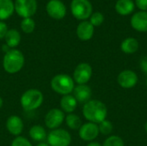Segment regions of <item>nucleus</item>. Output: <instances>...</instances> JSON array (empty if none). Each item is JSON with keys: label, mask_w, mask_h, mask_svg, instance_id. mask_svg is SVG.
Wrapping results in <instances>:
<instances>
[{"label": "nucleus", "mask_w": 147, "mask_h": 146, "mask_svg": "<svg viewBox=\"0 0 147 146\" xmlns=\"http://www.w3.org/2000/svg\"><path fill=\"white\" fill-rule=\"evenodd\" d=\"M145 129H146V132L147 133V121L146 123V125H145Z\"/></svg>", "instance_id": "nucleus-36"}, {"label": "nucleus", "mask_w": 147, "mask_h": 146, "mask_svg": "<svg viewBox=\"0 0 147 146\" xmlns=\"http://www.w3.org/2000/svg\"><path fill=\"white\" fill-rule=\"evenodd\" d=\"M140 44L137 39L134 37H128L125 39L121 44V50L126 54H133L139 49Z\"/></svg>", "instance_id": "nucleus-21"}, {"label": "nucleus", "mask_w": 147, "mask_h": 146, "mask_svg": "<svg viewBox=\"0 0 147 146\" xmlns=\"http://www.w3.org/2000/svg\"><path fill=\"white\" fill-rule=\"evenodd\" d=\"M47 13L55 20H61L66 15V7L61 0H50L46 5Z\"/></svg>", "instance_id": "nucleus-10"}, {"label": "nucleus", "mask_w": 147, "mask_h": 146, "mask_svg": "<svg viewBox=\"0 0 147 146\" xmlns=\"http://www.w3.org/2000/svg\"><path fill=\"white\" fill-rule=\"evenodd\" d=\"M10 49H11V48H9V46H8L6 44L3 45V51L4 52V53H6V52H7L8 51H9Z\"/></svg>", "instance_id": "nucleus-33"}, {"label": "nucleus", "mask_w": 147, "mask_h": 146, "mask_svg": "<svg viewBox=\"0 0 147 146\" xmlns=\"http://www.w3.org/2000/svg\"><path fill=\"white\" fill-rule=\"evenodd\" d=\"M65 121L66 126L71 130H79V128L83 125L80 117L78 115L73 114V113L68 114L65 116Z\"/></svg>", "instance_id": "nucleus-23"}, {"label": "nucleus", "mask_w": 147, "mask_h": 146, "mask_svg": "<svg viewBox=\"0 0 147 146\" xmlns=\"http://www.w3.org/2000/svg\"><path fill=\"white\" fill-rule=\"evenodd\" d=\"M95 27L90 22V21H82L77 27L76 34L78 38L82 41L90 40L94 35Z\"/></svg>", "instance_id": "nucleus-14"}, {"label": "nucleus", "mask_w": 147, "mask_h": 146, "mask_svg": "<svg viewBox=\"0 0 147 146\" xmlns=\"http://www.w3.org/2000/svg\"><path fill=\"white\" fill-rule=\"evenodd\" d=\"M15 11L22 18L32 17L37 10L36 0H16L14 3Z\"/></svg>", "instance_id": "nucleus-7"}, {"label": "nucleus", "mask_w": 147, "mask_h": 146, "mask_svg": "<svg viewBox=\"0 0 147 146\" xmlns=\"http://www.w3.org/2000/svg\"><path fill=\"white\" fill-rule=\"evenodd\" d=\"M15 11L13 0H0V21L9 18Z\"/></svg>", "instance_id": "nucleus-19"}, {"label": "nucleus", "mask_w": 147, "mask_h": 146, "mask_svg": "<svg viewBox=\"0 0 147 146\" xmlns=\"http://www.w3.org/2000/svg\"><path fill=\"white\" fill-rule=\"evenodd\" d=\"M21 34L19 33V31L17 29L15 28H11L9 29L4 40H5V44L11 49L16 48L21 42Z\"/></svg>", "instance_id": "nucleus-20"}, {"label": "nucleus", "mask_w": 147, "mask_h": 146, "mask_svg": "<svg viewBox=\"0 0 147 146\" xmlns=\"http://www.w3.org/2000/svg\"><path fill=\"white\" fill-rule=\"evenodd\" d=\"M72 94L78 102L84 104L90 100L92 90L90 87L87 84H78L77 86H75Z\"/></svg>", "instance_id": "nucleus-16"}, {"label": "nucleus", "mask_w": 147, "mask_h": 146, "mask_svg": "<svg viewBox=\"0 0 147 146\" xmlns=\"http://www.w3.org/2000/svg\"><path fill=\"white\" fill-rule=\"evenodd\" d=\"M72 15L80 21H86L93 13V7L89 0H72L71 3Z\"/></svg>", "instance_id": "nucleus-5"}, {"label": "nucleus", "mask_w": 147, "mask_h": 146, "mask_svg": "<svg viewBox=\"0 0 147 146\" xmlns=\"http://www.w3.org/2000/svg\"><path fill=\"white\" fill-rule=\"evenodd\" d=\"M50 146H69L71 143V136L69 132L62 128L51 130L47 137Z\"/></svg>", "instance_id": "nucleus-6"}, {"label": "nucleus", "mask_w": 147, "mask_h": 146, "mask_svg": "<svg viewBox=\"0 0 147 146\" xmlns=\"http://www.w3.org/2000/svg\"><path fill=\"white\" fill-rule=\"evenodd\" d=\"M65 113L60 108H52L46 114L44 122L48 129L54 130L59 128L65 121Z\"/></svg>", "instance_id": "nucleus-9"}, {"label": "nucleus", "mask_w": 147, "mask_h": 146, "mask_svg": "<svg viewBox=\"0 0 147 146\" xmlns=\"http://www.w3.org/2000/svg\"><path fill=\"white\" fill-rule=\"evenodd\" d=\"M35 28V22L31 17L23 18L21 22V29L25 34H31Z\"/></svg>", "instance_id": "nucleus-24"}, {"label": "nucleus", "mask_w": 147, "mask_h": 146, "mask_svg": "<svg viewBox=\"0 0 147 146\" xmlns=\"http://www.w3.org/2000/svg\"><path fill=\"white\" fill-rule=\"evenodd\" d=\"M24 63V55L18 49H10L4 53L3 59V70L9 74H16L19 72L23 68Z\"/></svg>", "instance_id": "nucleus-2"}, {"label": "nucleus", "mask_w": 147, "mask_h": 146, "mask_svg": "<svg viewBox=\"0 0 147 146\" xmlns=\"http://www.w3.org/2000/svg\"><path fill=\"white\" fill-rule=\"evenodd\" d=\"M6 129L13 136L18 137L22 133L24 128V124L21 117L18 115H10L6 120Z\"/></svg>", "instance_id": "nucleus-13"}, {"label": "nucleus", "mask_w": 147, "mask_h": 146, "mask_svg": "<svg viewBox=\"0 0 147 146\" xmlns=\"http://www.w3.org/2000/svg\"><path fill=\"white\" fill-rule=\"evenodd\" d=\"M92 67L88 63H80L74 69L72 78L77 84H86L92 77Z\"/></svg>", "instance_id": "nucleus-8"}, {"label": "nucleus", "mask_w": 147, "mask_h": 146, "mask_svg": "<svg viewBox=\"0 0 147 146\" xmlns=\"http://www.w3.org/2000/svg\"><path fill=\"white\" fill-rule=\"evenodd\" d=\"M86 146H102V145L98 142H96V141H91V142H89V144Z\"/></svg>", "instance_id": "nucleus-32"}, {"label": "nucleus", "mask_w": 147, "mask_h": 146, "mask_svg": "<svg viewBox=\"0 0 147 146\" xmlns=\"http://www.w3.org/2000/svg\"><path fill=\"white\" fill-rule=\"evenodd\" d=\"M10 146H33L32 144L30 143V141L26 139L25 137H22V136H18V137H16L11 144Z\"/></svg>", "instance_id": "nucleus-28"}, {"label": "nucleus", "mask_w": 147, "mask_h": 146, "mask_svg": "<svg viewBox=\"0 0 147 146\" xmlns=\"http://www.w3.org/2000/svg\"><path fill=\"white\" fill-rule=\"evenodd\" d=\"M8 30H9V28H8L7 24L4 22L0 21V40L4 39Z\"/></svg>", "instance_id": "nucleus-29"}, {"label": "nucleus", "mask_w": 147, "mask_h": 146, "mask_svg": "<svg viewBox=\"0 0 147 146\" xmlns=\"http://www.w3.org/2000/svg\"><path fill=\"white\" fill-rule=\"evenodd\" d=\"M29 137L36 142H42L47 139V133L46 129L40 125H34L29 129Z\"/></svg>", "instance_id": "nucleus-22"}, {"label": "nucleus", "mask_w": 147, "mask_h": 146, "mask_svg": "<svg viewBox=\"0 0 147 146\" xmlns=\"http://www.w3.org/2000/svg\"><path fill=\"white\" fill-rule=\"evenodd\" d=\"M78 102H77V100L72 95H66L61 97L59 102V106H60V109L64 113L72 114L76 110L78 107Z\"/></svg>", "instance_id": "nucleus-17"}, {"label": "nucleus", "mask_w": 147, "mask_h": 146, "mask_svg": "<svg viewBox=\"0 0 147 146\" xmlns=\"http://www.w3.org/2000/svg\"><path fill=\"white\" fill-rule=\"evenodd\" d=\"M138 76L132 70H124L120 72L117 77L119 85L123 89H132L138 83Z\"/></svg>", "instance_id": "nucleus-12"}, {"label": "nucleus", "mask_w": 147, "mask_h": 146, "mask_svg": "<svg viewBox=\"0 0 147 146\" xmlns=\"http://www.w3.org/2000/svg\"><path fill=\"white\" fill-rule=\"evenodd\" d=\"M132 28L139 32H147V11H138L133 15L130 21Z\"/></svg>", "instance_id": "nucleus-15"}, {"label": "nucleus", "mask_w": 147, "mask_h": 146, "mask_svg": "<svg viewBox=\"0 0 147 146\" xmlns=\"http://www.w3.org/2000/svg\"><path fill=\"white\" fill-rule=\"evenodd\" d=\"M51 89L57 94L61 96L71 95L75 88V82L72 77L67 74L55 75L50 83Z\"/></svg>", "instance_id": "nucleus-4"}, {"label": "nucleus", "mask_w": 147, "mask_h": 146, "mask_svg": "<svg viewBox=\"0 0 147 146\" xmlns=\"http://www.w3.org/2000/svg\"><path fill=\"white\" fill-rule=\"evenodd\" d=\"M98 127H99L100 133H102L103 135H109L112 133L113 129H114L112 122L108 120H104L103 121L99 123Z\"/></svg>", "instance_id": "nucleus-25"}, {"label": "nucleus", "mask_w": 147, "mask_h": 146, "mask_svg": "<svg viewBox=\"0 0 147 146\" xmlns=\"http://www.w3.org/2000/svg\"><path fill=\"white\" fill-rule=\"evenodd\" d=\"M83 115L89 122L98 125L106 120L108 109L102 102L99 100H90L84 104Z\"/></svg>", "instance_id": "nucleus-1"}, {"label": "nucleus", "mask_w": 147, "mask_h": 146, "mask_svg": "<svg viewBox=\"0 0 147 146\" xmlns=\"http://www.w3.org/2000/svg\"><path fill=\"white\" fill-rule=\"evenodd\" d=\"M99 127L97 124L92 122H87L81 126L78 130V135L80 139L86 142L94 141L99 135Z\"/></svg>", "instance_id": "nucleus-11"}, {"label": "nucleus", "mask_w": 147, "mask_h": 146, "mask_svg": "<svg viewBox=\"0 0 147 146\" xmlns=\"http://www.w3.org/2000/svg\"><path fill=\"white\" fill-rule=\"evenodd\" d=\"M134 3L141 11H147V0H135Z\"/></svg>", "instance_id": "nucleus-30"}, {"label": "nucleus", "mask_w": 147, "mask_h": 146, "mask_svg": "<svg viewBox=\"0 0 147 146\" xmlns=\"http://www.w3.org/2000/svg\"><path fill=\"white\" fill-rule=\"evenodd\" d=\"M3 98L0 96V108L3 107Z\"/></svg>", "instance_id": "nucleus-35"}, {"label": "nucleus", "mask_w": 147, "mask_h": 146, "mask_svg": "<svg viewBox=\"0 0 147 146\" xmlns=\"http://www.w3.org/2000/svg\"><path fill=\"white\" fill-rule=\"evenodd\" d=\"M146 85H147V78H146Z\"/></svg>", "instance_id": "nucleus-37"}, {"label": "nucleus", "mask_w": 147, "mask_h": 146, "mask_svg": "<svg viewBox=\"0 0 147 146\" xmlns=\"http://www.w3.org/2000/svg\"><path fill=\"white\" fill-rule=\"evenodd\" d=\"M140 66L142 71L147 75V55L141 59L140 63Z\"/></svg>", "instance_id": "nucleus-31"}, {"label": "nucleus", "mask_w": 147, "mask_h": 146, "mask_svg": "<svg viewBox=\"0 0 147 146\" xmlns=\"http://www.w3.org/2000/svg\"><path fill=\"white\" fill-rule=\"evenodd\" d=\"M104 22V15L101 12H93L90 17V22L94 27H99Z\"/></svg>", "instance_id": "nucleus-27"}, {"label": "nucleus", "mask_w": 147, "mask_h": 146, "mask_svg": "<svg viewBox=\"0 0 147 146\" xmlns=\"http://www.w3.org/2000/svg\"><path fill=\"white\" fill-rule=\"evenodd\" d=\"M102 146H124V141L121 137L112 135L105 139Z\"/></svg>", "instance_id": "nucleus-26"}, {"label": "nucleus", "mask_w": 147, "mask_h": 146, "mask_svg": "<svg viewBox=\"0 0 147 146\" xmlns=\"http://www.w3.org/2000/svg\"><path fill=\"white\" fill-rule=\"evenodd\" d=\"M43 101L44 96L40 90L37 89H29L22 95L20 103L23 110L30 112L38 109L42 105Z\"/></svg>", "instance_id": "nucleus-3"}, {"label": "nucleus", "mask_w": 147, "mask_h": 146, "mask_svg": "<svg viewBox=\"0 0 147 146\" xmlns=\"http://www.w3.org/2000/svg\"><path fill=\"white\" fill-rule=\"evenodd\" d=\"M115 8L119 15H127L134 12L135 9V3L134 0H117Z\"/></svg>", "instance_id": "nucleus-18"}, {"label": "nucleus", "mask_w": 147, "mask_h": 146, "mask_svg": "<svg viewBox=\"0 0 147 146\" xmlns=\"http://www.w3.org/2000/svg\"><path fill=\"white\" fill-rule=\"evenodd\" d=\"M36 146H50V145H49L47 143H42V142H41V143L38 144Z\"/></svg>", "instance_id": "nucleus-34"}]
</instances>
